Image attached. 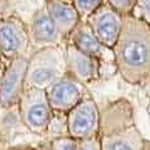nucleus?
<instances>
[{"instance_id": "ddd939ff", "label": "nucleus", "mask_w": 150, "mask_h": 150, "mask_svg": "<svg viewBox=\"0 0 150 150\" xmlns=\"http://www.w3.org/2000/svg\"><path fill=\"white\" fill-rule=\"evenodd\" d=\"M47 8L48 15L53 24L56 25L59 34L67 40L68 35L73 32V29L81 22L80 15L74 9L72 3H62V1H44Z\"/></svg>"}, {"instance_id": "7ed1b4c3", "label": "nucleus", "mask_w": 150, "mask_h": 150, "mask_svg": "<svg viewBox=\"0 0 150 150\" xmlns=\"http://www.w3.org/2000/svg\"><path fill=\"white\" fill-rule=\"evenodd\" d=\"M66 73V43L57 47L38 49L28 56L25 88L45 91Z\"/></svg>"}, {"instance_id": "412c9836", "label": "nucleus", "mask_w": 150, "mask_h": 150, "mask_svg": "<svg viewBox=\"0 0 150 150\" xmlns=\"http://www.w3.org/2000/svg\"><path fill=\"white\" fill-rule=\"evenodd\" d=\"M44 1H48V0H44ZM51 1H62V3H72V0H51Z\"/></svg>"}, {"instance_id": "6ab92c4d", "label": "nucleus", "mask_w": 150, "mask_h": 150, "mask_svg": "<svg viewBox=\"0 0 150 150\" xmlns=\"http://www.w3.org/2000/svg\"><path fill=\"white\" fill-rule=\"evenodd\" d=\"M6 63H8V62H6L5 59H1V61H0V81H1V77H3V74H4V71H5Z\"/></svg>"}, {"instance_id": "a211bd4d", "label": "nucleus", "mask_w": 150, "mask_h": 150, "mask_svg": "<svg viewBox=\"0 0 150 150\" xmlns=\"http://www.w3.org/2000/svg\"><path fill=\"white\" fill-rule=\"evenodd\" d=\"M80 150H101V144H100L98 136L80 140Z\"/></svg>"}, {"instance_id": "39448f33", "label": "nucleus", "mask_w": 150, "mask_h": 150, "mask_svg": "<svg viewBox=\"0 0 150 150\" xmlns=\"http://www.w3.org/2000/svg\"><path fill=\"white\" fill-rule=\"evenodd\" d=\"M30 40L27 23L18 15L0 16V52L6 62L28 57Z\"/></svg>"}, {"instance_id": "6e6552de", "label": "nucleus", "mask_w": 150, "mask_h": 150, "mask_svg": "<svg viewBox=\"0 0 150 150\" xmlns=\"http://www.w3.org/2000/svg\"><path fill=\"white\" fill-rule=\"evenodd\" d=\"M52 111L68 114L88 93L86 86L66 73L45 90Z\"/></svg>"}, {"instance_id": "9b49d317", "label": "nucleus", "mask_w": 150, "mask_h": 150, "mask_svg": "<svg viewBox=\"0 0 150 150\" xmlns=\"http://www.w3.org/2000/svg\"><path fill=\"white\" fill-rule=\"evenodd\" d=\"M85 22L88 24L96 38L105 47L112 49L121 32L124 16L103 3Z\"/></svg>"}, {"instance_id": "9d476101", "label": "nucleus", "mask_w": 150, "mask_h": 150, "mask_svg": "<svg viewBox=\"0 0 150 150\" xmlns=\"http://www.w3.org/2000/svg\"><path fill=\"white\" fill-rule=\"evenodd\" d=\"M66 43L73 45L82 53L97 59L101 63L102 73L105 67H112L116 71L112 49L105 47L101 42L96 38V35L93 34V32L91 30V28L86 22L81 20L78 23V25L68 35Z\"/></svg>"}, {"instance_id": "5701e85b", "label": "nucleus", "mask_w": 150, "mask_h": 150, "mask_svg": "<svg viewBox=\"0 0 150 150\" xmlns=\"http://www.w3.org/2000/svg\"><path fill=\"white\" fill-rule=\"evenodd\" d=\"M3 59V56H1V52H0V61Z\"/></svg>"}, {"instance_id": "1a4fd4ad", "label": "nucleus", "mask_w": 150, "mask_h": 150, "mask_svg": "<svg viewBox=\"0 0 150 150\" xmlns=\"http://www.w3.org/2000/svg\"><path fill=\"white\" fill-rule=\"evenodd\" d=\"M27 27L30 40V49L33 52L66 43V39L59 34L56 25L49 18L44 3L32 13Z\"/></svg>"}, {"instance_id": "423d86ee", "label": "nucleus", "mask_w": 150, "mask_h": 150, "mask_svg": "<svg viewBox=\"0 0 150 150\" xmlns=\"http://www.w3.org/2000/svg\"><path fill=\"white\" fill-rule=\"evenodd\" d=\"M101 111L90 92L67 114L68 136L76 140L98 136Z\"/></svg>"}, {"instance_id": "20e7f679", "label": "nucleus", "mask_w": 150, "mask_h": 150, "mask_svg": "<svg viewBox=\"0 0 150 150\" xmlns=\"http://www.w3.org/2000/svg\"><path fill=\"white\" fill-rule=\"evenodd\" d=\"M16 110L20 121L30 132L37 135L47 132L53 111L44 90L25 88L19 98Z\"/></svg>"}, {"instance_id": "f03ea898", "label": "nucleus", "mask_w": 150, "mask_h": 150, "mask_svg": "<svg viewBox=\"0 0 150 150\" xmlns=\"http://www.w3.org/2000/svg\"><path fill=\"white\" fill-rule=\"evenodd\" d=\"M98 139L101 150H141L143 136L134 120V109L127 98L110 101L101 111Z\"/></svg>"}, {"instance_id": "f257e3e1", "label": "nucleus", "mask_w": 150, "mask_h": 150, "mask_svg": "<svg viewBox=\"0 0 150 150\" xmlns=\"http://www.w3.org/2000/svg\"><path fill=\"white\" fill-rule=\"evenodd\" d=\"M115 68L132 86L150 81V25L132 15L124 16L122 28L112 48Z\"/></svg>"}, {"instance_id": "dca6fc26", "label": "nucleus", "mask_w": 150, "mask_h": 150, "mask_svg": "<svg viewBox=\"0 0 150 150\" xmlns=\"http://www.w3.org/2000/svg\"><path fill=\"white\" fill-rule=\"evenodd\" d=\"M52 150H80V140H76L71 136L54 137L51 141Z\"/></svg>"}, {"instance_id": "4468645a", "label": "nucleus", "mask_w": 150, "mask_h": 150, "mask_svg": "<svg viewBox=\"0 0 150 150\" xmlns=\"http://www.w3.org/2000/svg\"><path fill=\"white\" fill-rule=\"evenodd\" d=\"M72 4L80 15V19L85 22L97 8L102 5L103 0H72Z\"/></svg>"}, {"instance_id": "2eb2a0df", "label": "nucleus", "mask_w": 150, "mask_h": 150, "mask_svg": "<svg viewBox=\"0 0 150 150\" xmlns=\"http://www.w3.org/2000/svg\"><path fill=\"white\" fill-rule=\"evenodd\" d=\"M103 3L117 11L120 15L129 16L132 14L136 0H103Z\"/></svg>"}, {"instance_id": "f8f14e48", "label": "nucleus", "mask_w": 150, "mask_h": 150, "mask_svg": "<svg viewBox=\"0 0 150 150\" xmlns=\"http://www.w3.org/2000/svg\"><path fill=\"white\" fill-rule=\"evenodd\" d=\"M66 68L69 76L86 87L102 78L101 63L68 43H66Z\"/></svg>"}, {"instance_id": "aec40b11", "label": "nucleus", "mask_w": 150, "mask_h": 150, "mask_svg": "<svg viewBox=\"0 0 150 150\" xmlns=\"http://www.w3.org/2000/svg\"><path fill=\"white\" fill-rule=\"evenodd\" d=\"M8 150H35V149H33L30 146H24V145H20V146H13V148H10Z\"/></svg>"}, {"instance_id": "4be33fe9", "label": "nucleus", "mask_w": 150, "mask_h": 150, "mask_svg": "<svg viewBox=\"0 0 150 150\" xmlns=\"http://www.w3.org/2000/svg\"><path fill=\"white\" fill-rule=\"evenodd\" d=\"M146 111H148V115H149V119H150V101H149V105H148Z\"/></svg>"}, {"instance_id": "f3484780", "label": "nucleus", "mask_w": 150, "mask_h": 150, "mask_svg": "<svg viewBox=\"0 0 150 150\" xmlns=\"http://www.w3.org/2000/svg\"><path fill=\"white\" fill-rule=\"evenodd\" d=\"M131 15L150 25V0H136Z\"/></svg>"}, {"instance_id": "0eeeda50", "label": "nucleus", "mask_w": 150, "mask_h": 150, "mask_svg": "<svg viewBox=\"0 0 150 150\" xmlns=\"http://www.w3.org/2000/svg\"><path fill=\"white\" fill-rule=\"evenodd\" d=\"M28 57L15 58L6 63L0 81V107L16 110L22 93L25 90V72Z\"/></svg>"}]
</instances>
